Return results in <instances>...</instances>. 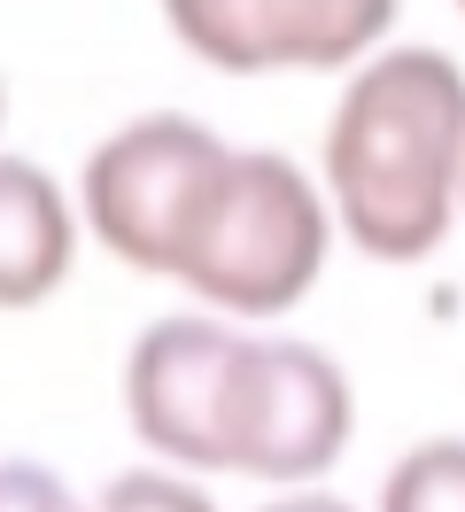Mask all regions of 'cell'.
Returning a JSON list of instances; mask_svg holds the SVG:
<instances>
[{"label": "cell", "instance_id": "obj_9", "mask_svg": "<svg viewBox=\"0 0 465 512\" xmlns=\"http://www.w3.org/2000/svg\"><path fill=\"white\" fill-rule=\"evenodd\" d=\"M93 512H217V497L186 466H124L93 489Z\"/></svg>", "mask_w": 465, "mask_h": 512}, {"label": "cell", "instance_id": "obj_13", "mask_svg": "<svg viewBox=\"0 0 465 512\" xmlns=\"http://www.w3.org/2000/svg\"><path fill=\"white\" fill-rule=\"evenodd\" d=\"M458 8H465V0H458Z\"/></svg>", "mask_w": 465, "mask_h": 512}, {"label": "cell", "instance_id": "obj_8", "mask_svg": "<svg viewBox=\"0 0 465 512\" xmlns=\"http://www.w3.org/2000/svg\"><path fill=\"white\" fill-rule=\"evenodd\" d=\"M372 512H465V435H427L380 474Z\"/></svg>", "mask_w": 465, "mask_h": 512}, {"label": "cell", "instance_id": "obj_4", "mask_svg": "<svg viewBox=\"0 0 465 512\" xmlns=\"http://www.w3.org/2000/svg\"><path fill=\"white\" fill-rule=\"evenodd\" d=\"M349 435H357V388L341 357L295 334H248L225 419V474L264 489H310L341 466Z\"/></svg>", "mask_w": 465, "mask_h": 512}, {"label": "cell", "instance_id": "obj_6", "mask_svg": "<svg viewBox=\"0 0 465 512\" xmlns=\"http://www.w3.org/2000/svg\"><path fill=\"white\" fill-rule=\"evenodd\" d=\"M396 16L403 0H163V32L225 78L357 70L388 47Z\"/></svg>", "mask_w": 465, "mask_h": 512}, {"label": "cell", "instance_id": "obj_11", "mask_svg": "<svg viewBox=\"0 0 465 512\" xmlns=\"http://www.w3.org/2000/svg\"><path fill=\"white\" fill-rule=\"evenodd\" d=\"M256 512H365V505H349L334 489H279V497H264Z\"/></svg>", "mask_w": 465, "mask_h": 512}, {"label": "cell", "instance_id": "obj_1", "mask_svg": "<svg viewBox=\"0 0 465 512\" xmlns=\"http://www.w3.org/2000/svg\"><path fill=\"white\" fill-rule=\"evenodd\" d=\"M318 179L357 256L427 264L465 218V70L442 47H372L326 117Z\"/></svg>", "mask_w": 465, "mask_h": 512}, {"label": "cell", "instance_id": "obj_2", "mask_svg": "<svg viewBox=\"0 0 465 512\" xmlns=\"http://www.w3.org/2000/svg\"><path fill=\"white\" fill-rule=\"evenodd\" d=\"M341 225L326 202V179H310L295 156L279 148H233L202 187L194 218L179 233L171 280H179L202 311L225 319H287L334 256Z\"/></svg>", "mask_w": 465, "mask_h": 512}, {"label": "cell", "instance_id": "obj_5", "mask_svg": "<svg viewBox=\"0 0 465 512\" xmlns=\"http://www.w3.org/2000/svg\"><path fill=\"white\" fill-rule=\"evenodd\" d=\"M248 357V326L225 311H171L140 326L124 350V419L132 435L186 474H225V419H233V381Z\"/></svg>", "mask_w": 465, "mask_h": 512}, {"label": "cell", "instance_id": "obj_7", "mask_svg": "<svg viewBox=\"0 0 465 512\" xmlns=\"http://www.w3.org/2000/svg\"><path fill=\"white\" fill-rule=\"evenodd\" d=\"M78 202L31 156H0V311H39L78 264Z\"/></svg>", "mask_w": 465, "mask_h": 512}, {"label": "cell", "instance_id": "obj_12", "mask_svg": "<svg viewBox=\"0 0 465 512\" xmlns=\"http://www.w3.org/2000/svg\"><path fill=\"white\" fill-rule=\"evenodd\" d=\"M0 109H8V94H0Z\"/></svg>", "mask_w": 465, "mask_h": 512}, {"label": "cell", "instance_id": "obj_10", "mask_svg": "<svg viewBox=\"0 0 465 512\" xmlns=\"http://www.w3.org/2000/svg\"><path fill=\"white\" fill-rule=\"evenodd\" d=\"M0 512H93L47 458H0Z\"/></svg>", "mask_w": 465, "mask_h": 512}, {"label": "cell", "instance_id": "obj_3", "mask_svg": "<svg viewBox=\"0 0 465 512\" xmlns=\"http://www.w3.org/2000/svg\"><path fill=\"white\" fill-rule=\"evenodd\" d=\"M233 156V140H217L202 117L186 109H148L117 125L78 171V218H86V241L117 256L124 272H148V280H171V256H179V233L194 218L202 187L217 179V163Z\"/></svg>", "mask_w": 465, "mask_h": 512}]
</instances>
